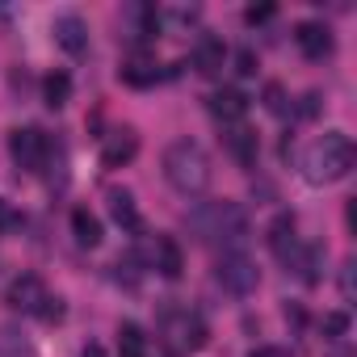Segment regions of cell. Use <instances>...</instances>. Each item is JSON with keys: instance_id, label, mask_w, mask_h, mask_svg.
<instances>
[{"instance_id": "obj_1", "label": "cell", "mask_w": 357, "mask_h": 357, "mask_svg": "<svg viewBox=\"0 0 357 357\" xmlns=\"http://www.w3.org/2000/svg\"><path fill=\"white\" fill-rule=\"evenodd\" d=\"M190 227L198 231V240L206 244H223V252H244V240H248V215L236 206V202H211V206H198L190 215Z\"/></svg>"}, {"instance_id": "obj_2", "label": "cell", "mask_w": 357, "mask_h": 357, "mask_svg": "<svg viewBox=\"0 0 357 357\" xmlns=\"http://www.w3.org/2000/svg\"><path fill=\"white\" fill-rule=\"evenodd\" d=\"M164 176H168V185H172L176 194L194 198V194H202V190L211 185V155H206L202 143H194V139H176V143H168V151H164Z\"/></svg>"}, {"instance_id": "obj_3", "label": "cell", "mask_w": 357, "mask_h": 357, "mask_svg": "<svg viewBox=\"0 0 357 357\" xmlns=\"http://www.w3.org/2000/svg\"><path fill=\"white\" fill-rule=\"evenodd\" d=\"M349 168H353V139L344 130L319 135L307 147V155H303V172H307V181H315V185L340 181V176H349Z\"/></svg>"}, {"instance_id": "obj_4", "label": "cell", "mask_w": 357, "mask_h": 357, "mask_svg": "<svg viewBox=\"0 0 357 357\" xmlns=\"http://www.w3.org/2000/svg\"><path fill=\"white\" fill-rule=\"evenodd\" d=\"M215 282L227 290V294H252L257 290V282H261V269L252 265V257L248 252H223L219 257V269H215Z\"/></svg>"}, {"instance_id": "obj_5", "label": "cell", "mask_w": 357, "mask_h": 357, "mask_svg": "<svg viewBox=\"0 0 357 357\" xmlns=\"http://www.w3.org/2000/svg\"><path fill=\"white\" fill-rule=\"evenodd\" d=\"M9 155H13V164L22 172H43V164L51 155V143H47V135L38 126H17L9 135Z\"/></svg>"}, {"instance_id": "obj_6", "label": "cell", "mask_w": 357, "mask_h": 357, "mask_svg": "<svg viewBox=\"0 0 357 357\" xmlns=\"http://www.w3.org/2000/svg\"><path fill=\"white\" fill-rule=\"evenodd\" d=\"M294 43H298V51H303L311 63H319V59H328V55L336 51V38H332V30H328L324 22H298V26H294Z\"/></svg>"}, {"instance_id": "obj_7", "label": "cell", "mask_w": 357, "mask_h": 357, "mask_svg": "<svg viewBox=\"0 0 357 357\" xmlns=\"http://www.w3.org/2000/svg\"><path fill=\"white\" fill-rule=\"evenodd\" d=\"M47 286L34 278V273H22L13 286H9V303L17 307V311H26V315H43V307H47Z\"/></svg>"}, {"instance_id": "obj_8", "label": "cell", "mask_w": 357, "mask_h": 357, "mask_svg": "<svg viewBox=\"0 0 357 357\" xmlns=\"http://www.w3.org/2000/svg\"><path fill=\"white\" fill-rule=\"evenodd\" d=\"M206 105H211V114H215L223 126H236V122H244V114H248V97H244L240 89H219V93L206 97Z\"/></svg>"}, {"instance_id": "obj_9", "label": "cell", "mask_w": 357, "mask_h": 357, "mask_svg": "<svg viewBox=\"0 0 357 357\" xmlns=\"http://www.w3.org/2000/svg\"><path fill=\"white\" fill-rule=\"evenodd\" d=\"M55 43L68 51V55H84L89 51V26L76 17V13H63V17H55Z\"/></svg>"}, {"instance_id": "obj_10", "label": "cell", "mask_w": 357, "mask_h": 357, "mask_svg": "<svg viewBox=\"0 0 357 357\" xmlns=\"http://www.w3.org/2000/svg\"><path fill=\"white\" fill-rule=\"evenodd\" d=\"M135 151H139V135H135V130H114V135H105L101 164H105V168H122V164L135 160Z\"/></svg>"}, {"instance_id": "obj_11", "label": "cell", "mask_w": 357, "mask_h": 357, "mask_svg": "<svg viewBox=\"0 0 357 357\" xmlns=\"http://www.w3.org/2000/svg\"><path fill=\"white\" fill-rule=\"evenodd\" d=\"M269 248H273V257H278V261H290V257H294V248H298L294 215H278V219L269 223Z\"/></svg>"}, {"instance_id": "obj_12", "label": "cell", "mask_w": 357, "mask_h": 357, "mask_svg": "<svg viewBox=\"0 0 357 357\" xmlns=\"http://www.w3.org/2000/svg\"><path fill=\"white\" fill-rule=\"evenodd\" d=\"M155 269H160L168 282H176V278H181V269H185V257H181V244H176L172 236H155Z\"/></svg>"}, {"instance_id": "obj_13", "label": "cell", "mask_w": 357, "mask_h": 357, "mask_svg": "<svg viewBox=\"0 0 357 357\" xmlns=\"http://www.w3.org/2000/svg\"><path fill=\"white\" fill-rule=\"evenodd\" d=\"M227 151L248 168V164H257V130H248L244 122H236V126H227Z\"/></svg>"}, {"instance_id": "obj_14", "label": "cell", "mask_w": 357, "mask_h": 357, "mask_svg": "<svg viewBox=\"0 0 357 357\" xmlns=\"http://www.w3.org/2000/svg\"><path fill=\"white\" fill-rule=\"evenodd\" d=\"M72 236L80 248H97L101 244V219L89 211V206H76L72 211Z\"/></svg>"}, {"instance_id": "obj_15", "label": "cell", "mask_w": 357, "mask_h": 357, "mask_svg": "<svg viewBox=\"0 0 357 357\" xmlns=\"http://www.w3.org/2000/svg\"><path fill=\"white\" fill-rule=\"evenodd\" d=\"M223 63H227V47H223L219 38H202V43L194 47V68H198L202 76H215Z\"/></svg>"}, {"instance_id": "obj_16", "label": "cell", "mask_w": 357, "mask_h": 357, "mask_svg": "<svg viewBox=\"0 0 357 357\" xmlns=\"http://www.w3.org/2000/svg\"><path fill=\"white\" fill-rule=\"evenodd\" d=\"M118 357H147V332L130 319L118 328Z\"/></svg>"}, {"instance_id": "obj_17", "label": "cell", "mask_w": 357, "mask_h": 357, "mask_svg": "<svg viewBox=\"0 0 357 357\" xmlns=\"http://www.w3.org/2000/svg\"><path fill=\"white\" fill-rule=\"evenodd\" d=\"M109 215L118 227H139V211H135V198L126 190H109Z\"/></svg>"}, {"instance_id": "obj_18", "label": "cell", "mask_w": 357, "mask_h": 357, "mask_svg": "<svg viewBox=\"0 0 357 357\" xmlns=\"http://www.w3.org/2000/svg\"><path fill=\"white\" fill-rule=\"evenodd\" d=\"M43 97H47L51 109H63L68 97H72V80H68V72H51V76L43 80Z\"/></svg>"}, {"instance_id": "obj_19", "label": "cell", "mask_w": 357, "mask_h": 357, "mask_svg": "<svg viewBox=\"0 0 357 357\" xmlns=\"http://www.w3.org/2000/svg\"><path fill=\"white\" fill-rule=\"evenodd\" d=\"M319 328H324V336H328V340H340V336L349 332V315H344V311H328Z\"/></svg>"}, {"instance_id": "obj_20", "label": "cell", "mask_w": 357, "mask_h": 357, "mask_svg": "<svg viewBox=\"0 0 357 357\" xmlns=\"http://www.w3.org/2000/svg\"><path fill=\"white\" fill-rule=\"evenodd\" d=\"M22 227V215L5 202V198H0V236H9V231H17Z\"/></svg>"}, {"instance_id": "obj_21", "label": "cell", "mask_w": 357, "mask_h": 357, "mask_svg": "<svg viewBox=\"0 0 357 357\" xmlns=\"http://www.w3.org/2000/svg\"><path fill=\"white\" fill-rule=\"evenodd\" d=\"M265 105H269L273 114H286V93H282V84H269V89H265Z\"/></svg>"}, {"instance_id": "obj_22", "label": "cell", "mask_w": 357, "mask_h": 357, "mask_svg": "<svg viewBox=\"0 0 357 357\" xmlns=\"http://www.w3.org/2000/svg\"><path fill=\"white\" fill-rule=\"evenodd\" d=\"M236 72H240V76H252V72H257V59H252V51H240V55H236Z\"/></svg>"}, {"instance_id": "obj_23", "label": "cell", "mask_w": 357, "mask_h": 357, "mask_svg": "<svg viewBox=\"0 0 357 357\" xmlns=\"http://www.w3.org/2000/svg\"><path fill=\"white\" fill-rule=\"evenodd\" d=\"M248 357H290L286 349H278V344H261V349H252Z\"/></svg>"}, {"instance_id": "obj_24", "label": "cell", "mask_w": 357, "mask_h": 357, "mask_svg": "<svg viewBox=\"0 0 357 357\" xmlns=\"http://www.w3.org/2000/svg\"><path fill=\"white\" fill-rule=\"evenodd\" d=\"M340 286H344V298H353V261H344V273H340Z\"/></svg>"}, {"instance_id": "obj_25", "label": "cell", "mask_w": 357, "mask_h": 357, "mask_svg": "<svg viewBox=\"0 0 357 357\" xmlns=\"http://www.w3.org/2000/svg\"><path fill=\"white\" fill-rule=\"evenodd\" d=\"M273 17V5H261V9H248V22H269Z\"/></svg>"}, {"instance_id": "obj_26", "label": "cell", "mask_w": 357, "mask_h": 357, "mask_svg": "<svg viewBox=\"0 0 357 357\" xmlns=\"http://www.w3.org/2000/svg\"><path fill=\"white\" fill-rule=\"evenodd\" d=\"M80 357H105V349H101V344H89V349H84Z\"/></svg>"}]
</instances>
